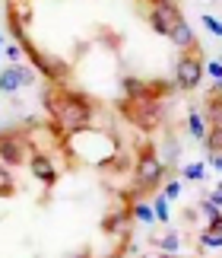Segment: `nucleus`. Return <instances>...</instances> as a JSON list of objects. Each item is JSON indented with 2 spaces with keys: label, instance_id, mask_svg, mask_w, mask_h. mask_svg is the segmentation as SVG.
I'll return each instance as SVG.
<instances>
[{
  "label": "nucleus",
  "instance_id": "23",
  "mask_svg": "<svg viewBox=\"0 0 222 258\" xmlns=\"http://www.w3.org/2000/svg\"><path fill=\"white\" fill-rule=\"evenodd\" d=\"M165 150H168V163H175V160H178V144H175V141H168Z\"/></svg>",
  "mask_w": 222,
  "mask_h": 258
},
{
  "label": "nucleus",
  "instance_id": "2",
  "mask_svg": "<svg viewBox=\"0 0 222 258\" xmlns=\"http://www.w3.org/2000/svg\"><path fill=\"white\" fill-rule=\"evenodd\" d=\"M124 115L143 131H153L162 121V102H146V99H127L124 102Z\"/></svg>",
  "mask_w": 222,
  "mask_h": 258
},
{
  "label": "nucleus",
  "instance_id": "12",
  "mask_svg": "<svg viewBox=\"0 0 222 258\" xmlns=\"http://www.w3.org/2000/svg\"><path fill=\"white\" fill-rule=\"evenodd\" d=\"M134 217H137V220H143V223H153V220H156L153 207L143 204V201H137V204H134Z\"/></svg>",
  "mask_w": 222,
  "mask_h": 258
},
{
  "label": "nucleus",
  "instance_id": "5",
  "mask_svg": "<svg viewBox=\"0 0 222 258\" xmlns=\"http://www.w3.org/2000/svg\"><path fill=\"white\" fill-rule=\"evenodd\" d=\"M26 153H29V141L23 134H16V131L0 134V163H4V166L26 163Z\"/></svg>",
  "mask_w": 222,
  "mask_h": 258
},
{
  "label": "nucleus",
  "instance_id": "18",
  "mask_svg": "<svg viewBox=\"0 0 222 258\" xmlns=\"http://www.w3.org/2000/svg\"><path fill=\"white\" fill-rule=\"evenodd\" d=\"M178 195H181V182H178V178H171V182L165 185V191H162V198H165V201H175Z\"/></svg>",
  "mask_w": 222,
  "mask_h": 258
},
{
  "label": "nucleus",
  "instance_id": "16",
  "mask_svg": "<svg viewBox=\"0 0 222 258\" xmlns=\"http://www.w3.org/2000/svg\"><path fill=\"white\" fill-rule=\"evenodd\" d=\"M200 23H203V26L209 29V32H213V35H219V38H222V19L209 16V13H203V16H200Z\"/></svg>",
  "mask_w": 222,
  "mask_h": 258
},
{
  "label": "nucleus",
  "instance_id": "15",
  "mask_svg": "<svg viewBox=\"0 0 222 258\" xmlns=\"http://www.w3.org/2000/svg\"><path fill=\"white\" fill-rule=\"evenodd\" d=\"M13 191V178H10V166L0 163V195H10Z\"/></svg>",
  "mask_w": 222,
  "mask_h": 258
},
{
  "label": "nucleus",
  "instance_id": "1",
  "mask_svg": "<svg viewBox=\"0 0 222 258\" xmlns=\"http://www.w3.org/2000/svg\"><path fill=\"white\" fill-rule=\"evenodd\" d=\"M162 175H165V166L162 160L156 156L153 147H143L137 156V166H134V182L140 191H153V188L162 182Z\"/></svg>",
  "mask_w": 222,
  "mask_h": 258
},
{
  "label": "nucleus",
  "instance_id": "17",
  "mask_svg": "<svg viewBox=\"0 0 222 258\" xmlns=\"http://www.w3.org/2000/svg\"><path fill=\"white\" fill-rule=\"evenodd\" d=\"M159 245H162L165 252L175 255V252H178V245H181V239H178V233H168V236H162V239H159Z\"/></svg>",
  "mask_w": 222,
  "mask_h": 258
},
{
  "label": "nucleus",
  "instance_id": "11",
  "mask_svg": "<svg viewBox=\"0 0 222 258\" xmlns=\"http://www.w3.org/2000/svg\"><path fill=\"white\" fill-rule=\"evenodd\" d=\"M203 175H206V166H203V163L184 166V178H190V182H203Z\"/></svg>",
  "mask_w": 222,
  "mask_h": 258
},
{
  "label": "nucleus",
  "instance_id": "13",
  "mask_svg": "<svg viewBox=\"0 0 222 258\" xmlns=\"http://www.w3.org/2000/svg\"><path fill=\"white\" fill-rule=\"evenodd\" d=\"M200 245H203V249H222V236L206 230L203 236H200Z\"/></svg>",
  "mask_w": 222,
  "mask_h": 258
},
{
  "label": "nucleus",
  "instance_id": "9",
  "mask_svg": "<svg viewBox=\"0 0 222 258\" xmlns=\"http://www.w3.org/2000/svg\"><path fill=\"white\" fill-rule=\"evenodd\" d=\"M32 172H35V178H42L45 185H54L57 182V172H54V166H51V160H48L45 153H35L32 156Z\"/></svg>",
  "mask_w": 222,
  "mask_h": 258
},
{
  "label": "nucleus",
  "instance_id": "8",
  "mask_svg": "<svg viewBox=\"0 0 222 258\" xmlns=\"http://www.w3.org/2000/svg\"><path fill=\"white\" fill-rule=\"evenodd\" d=\"M168 38H171V42H175L178 48H194V45H197L194 26H190L187 19H178V23L171 26V32H168Z\"/></svg>",
  "mask_w": 222,
  "mask_h": 258
},
{
  "label": "nucleus",
  "instance_id": "22",
  "mask_svg": "<svg viewBox=\"0 0 222 258\" xmlns=\"http://www.w3.org/2000/svg\"><path fill=\"white\" fill-rule=\"evenodd\" d=\"M206 230H209V233H219V236H222V214H216L213 220L206 223Z\"/></svg>",
  "mask_w": 222,
  "mask_h": 258
},
{
  "label": "nucleus",
  "instance_id": "26",
  "mask_svg": "<svg viewBox=\"0 0 222 258\" xmlns=\"http://www.w3.org/2000/svg\"><path fill=\"white\" fill-rule=\"evenodd\" d=\"M0 54H4V42H0Z\"/></svg>",
  "mask_w": 222,
  "mask_h": 258
},
{
  "label": "nucleus",
  "instance_id": "24",
  "mask_svg": "<svg viewBox=\"0 0 222 258\" xmlns=\"http://www.w3.org/2000/svg\"><path fill=\"white\" fill-rule=\"evenodd\" d=\"M209 166H213L216 172H222V156L219 153H209Z\"/></svg>",
  "mask_w": 222,
  "mask_h": 258
},
{
  "label": "nucleus",
  "instance_id": "19",
  "mask_svg": "<svg viewBox=\"0 0 222 258\" xmlns=\"http://www.w3.org/2000/svg\"><path fill=\"white\" fill-rule=\"evenodd\" d=\"M206 71H209V77L216 80V86H222V61H209Z\"/></svg>",
  "mask_w": 222,
  "mask_h": 258
},
{
  "label": "nucleus",
  "instance_id": "25",
  "mask_svg": "<svg viewBox=\"0 0 222 258\" xmlns=\"http://www.w3.org/2000/svg\"><path fill=\"white\" fill-rule=\"evenodd\" d=\"M79 258H98V255H92V252H83V255H79Z\"/></svg>",
  "mask_w": 222,
  "mask_h": 258
},
{
  "label": "nucleus",
  "instance_id": "14",
  "mask_svg": "<svg viewBox=\"0 0 222 258\" xmlns=\"http://www.w3.org/2000/svg\"><path fill=\"white\" fill-rule=\"evenodd\" d=\"M153 214H156V220H159V223H168V201H165V198H156Z\"/></svg>",
  "mask_w": 222,
  "mask_h": 258
},
{
  "label": "nucleus",
  "instance_id": "7",
  "mask_svg": "<svg viewBox=\"0 0 222 258\" xmlns=\"http://www.w3.org/2000/svg\"><path fill=\"white\" fill-rule=\"evenodd\" d=\"M32 54V61H35V67L42 71L51 83H67L70 80V67L64 64V61H57V57H48V54H42V51H29Z\"/></svg>",
  "mask_w": 222,
  "mask_h": 258
},
{
  "label": "nucleus",
  "instance_id": "4",
  "mask_svg": "<svg viewBox=\"0 0 222 258\" xmlns=\"http://www.w3.org/2000/svg\"><path fill=\"white\" fill-rule=\"evenodd\" d=\"M178 19H184V16H181V10H178V4H171V0H153V10H149V26H153L159 35H168L171 26H175Z\"/></svg>",
  "mask_w": 222,
  "mask_h": 258
},
{
  "label": "nucleus",
  "instance_id": "3",
  "mask_svg": "<svg viewBox=\"0 0 222 258\" xmlns=\"http://www.w3.org/2000/svg\"><path fill=\"white\" fill-rule=\"evenodd\" d=\"M197 51H200V45H194V54H184L178 61V67H175V86L178 89H194L203 80V64H200Z\"/></svg>",
  "mask_w": 222,
  "mask_h": 258
},
{
  "label": "nucleus",
  "instance_id": "21",
  "mask_svg": "<svg viewBox=\"0 0 222 258\" xmlns=\"http://www.w3.org/2000/svg\"><path fill=\"white\" fill-rule=\"evenodd\" d=\"M200 211H203V214L209 217V220H213V217L219 214V204H213V201H203V204H200Z\"/></svg>",
  "mask_w": 222,
  "mask_h": 258
},
{
  "label": "nucleus",
  "instance_id": "10",
  "mask_svg": "<svg viewBox=\"0 0 222 258\" xmlns=\"http://www.w3.org/2000/svg\"><path fill=\"white\" fill-rule=\"evenodd\" d=\"M187 131L197 137V141H203L206 137V124H203V115L200 112H190V118H187Z\"/></svg>",
  "mask_w": 222,
  "mask_h": 258
},
{
  "label": "nucleus",
  "instance_id": "6",
  "mask_svg": "<svg viewBox=\"0 0 222 258\" xmlns=\"http://www.w3.org/2000/svg\"><path fill=\"white\" fill-rule=\"evenodd\" d=\"M35 83V71L32 67H19V64H10L0 71V93H16L19 86H29Z\"/></svg>",
  "mask_w": 222,
  "mask_h": 258
},
{
  "label": "nucleus",
  "instance_id": "20",
  "mask_svg": "<svg viewBox=\"0 0 222 258\" xmlns=\"http://www.w3.org/2000/svg\"><path fill=\"white\" fill-rule=\"evenodd\" d=\"M4 54H7V57H10V61H13V64H16V61H19V54H23V48H19V45L13 42V45H10V48H4Z\"/></svg>",
  "mask_w": 222,
  "mask_h": 258
}]
</instances>
